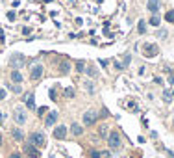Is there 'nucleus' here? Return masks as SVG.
Instances as JSON below:
<instances>
[{
  "instance_id": "nucleus-1",
  "label": "nucleus",
  "mask_w": 174,
  "mask_h": 158,
  "mask_svg": "<svg viewBox=\"0 0 174 158\" xmlns=\"http://www.w3.org/2000/svg\"><path fill=\"white\" fill-rule=\"evenodd\" d=\"M13 121H15L19 127H22L24 123L28 121V112L24 110L22 106H17V108L13 110Z\"/></svg>"
},
{
  "instance_id": "nucleus-2",
  "label": "nucleus",
  "mask_w": 174,
  "mask_h": 158,
  "mask_svg": "<svg viewBox=\"0 0 174 158\" xmlns=\"http://www.w3.org/2000/svg\"><path fill=\"white\" fill-rule=\"evenodd\" d=\"M158 52H159L158 45H154V43H146V45H143V56H146V58H154V56H158Z\"/></svg>"
},
{
  "instance_id": "nucleus-3",
  "label": "nucleus",
  "mask_w": 174,
  "mask_h": 158,
  "mask_svg": "<svg viewBox=\"0 0 174 158\" xmlns=\"http://www.w3.org/2000/svg\"><path fill=\"white\" fill-rule=\"evenodd\" d=\"M28 141L34 143L35 147H43L46 140H44V134H43V132H32V134H30V138H28Z\"/></svg>"
},
{
  "instance_id": "nucleus-4",
  "label": "nucleus",
  "mask_w": 174,
  "mask_h": 158,
  "mask_svg": "<svg viewBox=\"0 0 174 158\" xmlns=\"http://www.w3.org/2000/svg\"><path fill=\"white\" fill-rule=\"evenodd\" d=\"M82 119H83V125H85V127H91V125H94L96 119H98V112H94V110H87Z\"/></svg>"
},
{
  "instance_id": "nucleus-5",
  "label": "nucleus",
  "mask_w": 174,
  "mask_h": 158,
  "mask_svg": "<svg viewBox=\"0 0 174 158\" xmlns=\"http://www.w3.org/2000/svg\"><path fill=\"white\" fill-rule=\"evenodd\" d=\"M108 143H109V149H119L120 147V136H119V132H109V136H108Z\"/></svg>"
},
{
  "instance_id": "nucleus-6",
  "label": "nucleus",
  "mask_w": 174,
  "mask_h": 158,
  "mask_svg": "<svg viewBox=\"0 0 174 158\" xmlns=\"http://www.w3.org/2000/svg\"><path fill=\"white\" fill-rule=\"evenodd\" d=\"M24 63H26V58H24L22 54H13L11 56V65L15 67L17 71H19V67H22Z\"/></svg>"
},
{
  "instance_id": "nucleus-7",
  "label": "nucleus",
  "mask_w": 174,
  "mask_h": 158,
  "mask_svg": "<svg viewBox=\"0 0 174 158\" xmlns=\"http://www.w3.org/2000/svg\"><path fill=\"white\" fill-rule=\"evenodd\" d=\"M41 76H43V65L35 63V65L32 67V71H30V78H32V80H39Z\"/></svg>"
},
{
  "instance_id": "nucleus-8",
  "label": "nucleus",
  "mask_w": 174,
  "mask_h": 158,
  "mask_svg": "<svg viewBox=\"0 0 174 158\" xmlns=\"http://www.w3.org/2000/svg\"><path fill=\"white\" fill-rule=\"evenodd\" d=\"M56 121H58V112H56V110L48 112V116H46V119H44V125H46V127H54Z\"/></svg>"
},
{
  "instance_id": "nucleus-9",
  "label": "nucleus",
  "mask_w": 174,
  "mask_h": 158,
  "mask_svg": "<svg viewBox=\"0 0 174 158\" xmlns=\"http://www.w3.org/2000/svg\"><path fill=\"white\" fill-rule=\"evenodd\" d=\"M54 138H56V140H65V138H67V127H63V125L56 127V128H54Z\"/></svg>"
},
{
  "instance_id": "nucleus-10",
  "label": "nucleus",
  "mask_w": 174,
  "mask_h": 158,
  "mask_svg": "<svg viewBox=\"0 0 174 158\" xmlns=\"http://www.w3.org/2000/svg\"><path fill=\"white\" fill-rule=\"evenodd\" d=\"M146 8H148V11H150V13H158L159 8H161V2H159V0H148Z\"/></svg>"
},
{
  "instance_id": "nucleus-11",
  "label": "nucleus",
  "mask_w": 174,
  "mask_h": 158,
  "mask_svg": "<svg viewBox=\"0 0 174 158\" xmlns=\"http://www.w3.org/2000/svg\"><path fill=\"white\" fill-rule=\"evenodd\" d=\"M24 151H26V154L28 156H32V158H39V151H35V145L34 143H26V147H24Z\"/></svg>"
},
{
  "instance_id": "nucleus-12",
  "label": "nucleus",
  "mask_w": 174,
  "mask_h": 158,
  "mask_svg": "<svg viewBox=\"0 0 174 158\" xmlns=\"http://www.w3.org/2000/svg\"><path fill=\"white\" fill-rule=\"evenodd\" d=\"M58 71H59V75H67V73L70 71V63H69L67 60H63V61L59 63V67H58Z\"/></svg>"
},
{
  "instance_id": "nucleus-13",
  "label": "nucleus",
  "mask_w": 174,
  "mask_h": 158,
  "mask_svg": "<svg viewBox=\"0 0 174 158\" xmlns=\"http://www.w3.org/2000/svg\"><path fill=\"white\" fill-rule=\"evenodd\" d=\"M11 136H13L15 141H22L24 140V132L20 128H11Z\"/></svg>"
},
{
  "instance_id": "nucleus-14",
  "label": "nucleus",
  "mask_w": 174,
  "mask_h": 158,
  "mask_svg": "<svg viewBox=\"0 0 174 158\" xmlns=\"http://www.w3.org/2000/svg\"><path fill=\"white\" fill-rule=\"evenodd\" d=\"M24 99H26V104H28V110H34L35 108V95L34 93H28L26 97H24Z\"/></svg>"
},
{
  "instance_id": "nucleus-15",
  "label": "nucleus",
  "mask_w": 174,
  "mask_h": 158,
  "mask_svg": "<svg viewBox=\"0 0 174 158\" xmlns=\"http://www.w3.org/2000/svg\"><path fill=\"white\" fill-rule=\"evenodd\" d=\"M70 130H72L74 136H82V134H83V128H82V125H78V123H72Z\"/></svg>"
},
{
  "instance_id": "nucleus-16",
  "label": "nucleus",
  "mask_w": 174,
  "mask_h": 158,
  "mask_svg": "<svg viewBox=\"0 0 174 158\" xmlns=\"http://www.w3.org/2000/svg\"><path fill=\"white\" fill-rule=\"evenodd\" d=\"M11 82H15V84H20V82H22V75H20V71L15 69V71L11 73Z\"/></svg>"
},
{
  "instance_id": "nucleus-17",
  "label": "nucleus",
  "mask_w": 174,
  "mask_h": 158,
  "mask_svg": "<svg viewBox=\"0 0 174 158\" xmlns=\"http://www.w3.org/2000/svg\"><path fill=\"white\" fill-rule=\"evenodd\" d=\"M172 95H174L172 89H165V91H163V101H165V102H170V101H172Z\"/></svg>"
},
{
  "instance_id": "nucleus-18",
  "label": "nucleus",
  "mask_w": 174,
  "mask_h": 158,
  "mask_svg": "<svg viewBox=\"0 0 174 158\" xmlns=\"http://www.w3.org/2000/svg\"><path fill=\"white\" fill-rule=\"evenodd\" d=\"M137 32H139V34H144V32H146V22H144V20H139V24H137Z\"/></svg>"
},
{
  "instance_id": "nucleus-19",
  "label": "nucleus",
  "mask_w": 174,
  "mask_h": 158,
  "mask_svg": "<svg viewBox=\"0 0 174 158\" xmlns=\"http://www.w3.org/2000/svg\"><path fill=\"white\" fill-rule=\"evenodd\" d=\"M148 22H150V24H152V26H159V22H161V19H159L158 15H154V17H150V20H148Z\"/></svg>"
},
{
  "instance_id": "nucleus-20",
  "label": "nucleus",
  "mask_w": 174,
  "mask_h": 158,
  "mask_svg": "<svg viewBox=\"0 0 174 158\" xmlns=\"http://www.w3.org/2000/svg\"><path fill=\"white\" fill-rule=\"evenodd\" d=\"M165 20L167 22H174V9H170V11L165 13Z\"/></svg>"
},
{
  "instance_id": "nucleus-21",
  "label": "nucleus",
  "mask_w": 174,
  "mask_h": 158,
  "mask_svg": "<svg viewBox=\"0 0 174 158\" xmlns=\"http://www.w3.org/2000/svg\"><path fill=\"white\" fill-rule=\"evenodd\" d=\"M76 71L78 73H83L85 71V63L83 61H76Z\"/></svg>"
},
{
  "instance_id": "nucleus-22",
  "label": "nucleus",
  "mask_w": 174,
  "mask_h": 158,
  "mask_svg": "<svg viewBox=\"0 0 174 158\" xmlns=\"http://www.w3.org/2000/svg\"><path fill=\"white\" fill-rule=\"evenodd\" d=\"M87 75H89V76H91V78H94V76H96V75H98V71H96V69H94V67H87Z\"/></svg>"
},
{
  "instance_id": "nucleus-23",
  "label": "nucleus",
  "mask_w": 174,
  "mask_h": 158,
  "mask_svg": "<svg viewBox=\"0 0 174 158\" xmlns=\"http://www.w3.org/2000/svg\"><path fill=\"white\" fill-rule=\"evenodd\" d=\"M100 156H102V154L98 152L96 149H91V151H89V158H100Z\"/></svg>"
},
{
  "instance_id": "nucleus-24",
  "label": "nucleus",
  "mask_w": 174,
  "mask_h": 158,
  "mask_svg": "<svg viewBox=\"0 0 174 158\" xmlns=\"http://www.w3.org/2000/svg\"><path fill=\"white\" fill-rule=\"evenodd\" d=\"M106 132H108V127H106V125H102V127H100V130H98V134H100L102 138H106V136H109V134H106Z\"/></svg>"
},
{
  "instance_id": "nucleus-25",
  "label": "nucleus",
  "mask_w": 174,
  "mask_h": 158,
  "mask_svg": "<svg viewBox=\"0 0 174 158\" xmlns=\"http://www.w3.org/2000/svg\"><path fill=\"white\" fill-rule=\"evenodd\" d=\"M65 97H67V99L74 97V89H72V87H67V89H65Z\"/></svg>"
},
{
  "instance_id": "nucleus-26",
  "label": "nucleus",
  "mask_w": 174,
  "mask_h": 158,
  "mask_svg": "<svg viewBox=\"0 0 174 158\" xmlns=\"http://www.w3.org/2000/svg\"><path fill=\"white\" fill-rule=\"evenodd\" d=\"M46 112H48V108H46V106H41V108L37 110V114H39V117H43V116L46 114Z\"/></svg>"
},
{
  "instance_id": "nucleus-27",
  "label": "nucleus",
  "mask_w": 174,
  "mask_h": 158,
  "mask_svg": "<svg viewBox=\"0 0 174 158\" xmlns=\"http://www.w3.org/2000/svg\"><path fill=\"white\" fill-rule=\"evenodd\" d=\"M85 89H87L89 93H94V86H93L91 82H85Z\"/></svg>"
},
{
  "instance_id": "nucleus-28",
  "label": "nucleus",
  "mask_w": 174,
  "mask_h": 158,
  "mask_svg": "<svg viewBox=\"0 0 174 158\" xmlns=\"http://www.w3.org/2000/svg\"><path fill=\"white\" fill-rule=\"evenodd\" d=\"M11 89H13V93H20V91H22V87H20L19 84H15V86H13Z\"/></svg>"
},
{
  "instance_id": "nucleus-29",
  "label": "nucleus",
  "mask_w": 174,
  "mask_h": 158,
  "mask_svg": "<svg viewBox=\"0 0 174 158\" xmlns=\"http://www.w3.org/2000/svg\"><path fill=\"white\" fill-rule=\"evenodd\" d=\"M128 108H130L132 112H139V108L135 106V102H130V104H128Z\"/></svg>"
},
{
  "instance_id": "nucleus-30",
  "label": "nucleus",
  "mask_w": 174,
  "mask_h": 158,
  "mask_svg": "<svg viewBox=\"0 0 174 158\" xmlns=\"http://www.w3.org/2000/svg\"><path fill=\"white\" fill-rule=\"evenodd\" d=\"M15 17H17L15 11H8V19H9V20H15Z\"/></svg>"
},
{
  "instance_id": "nucleus-31",
  "label": "nucleus",
  "mask_w": 174,
  "mask_h": 158,
  "mask_svg": "<svg viewBox=\"0 0 174 158\" xmlns=\"http://www.w3.org/2000/svg\"><path fill=\"white\" fill-rule=\"evenodd\" d=\"M50 99H52V101H56V99H58V97H56V89H54V87L50 89Z\"/></svg>"
},
{
  "instance_id": "nucleus-32",
  "label": "nucleus",
  "mask_w": 174,
  "mask_h": 158,
  "mask_svg": "<svg viewBox=\"0 0 174 158\" xmlns=\"http://www.w3.org/2000/svg\"><path fill=\"white\" fill-rule=\"evenodd\" d=\"M6 99V89H0V101Z\"/></svg>"
},
{
  "instance_id": "nucleus-33",
  "label": "nucleus",
  "mask_w": 174,
  "mask_h": 158,
  "mask_svg": "<svg viewBox=\"0 0 174 158\" xmlns=\"http://www.w3.org/2000/svg\"><path fill=\"white\" fill-rule=\"evenodd\" d=\"M158 35H159V37H167V32H165V30H159Z\"/></svg>"
},
{
  "instance_id": "nucleus-34",
  "label": "nucleus",
  "mask_w": 174,
  "mask_h": 158,
  "mask_svg": "<svg viewBox=\"0 0 174 158\" xmlns=\"http://www.w3.org/2000/svg\"><path fill=\"white\" fill-rule=\"evenodd\" d=\"M22 34H24V35H28V34H30V28H28V26H24V28H22Z\"/></svg>"
},
{
  "instance_id": "nucleus-35",
  "label": "nucleus",
  "mask_w": 174,
  "mask_h": 158,
  "mask_svg": "<svg viewBox=\"0 0 174 158\" xmlns=\"http://www.w3.org/2000/svg\"><path fill=\"white\" fill-rule=\"evenodd\" d=\"M169 82H170V84H174V75H170V76H169Z\"/></svg>"
},
{
  "instance_id": "nucleus-36",
  "label": "nucleus",
  "mask_w": 174,
  "mask_h": 158,
  "mask_svg": "<svg viewBox=\"0 0 174 158\" xmlns=\"http://www.w3.org/2000/svg\"><path fill=\"white\" fill-rule=\"evenodd\" d=\"M11 158H20V154H19V152H13V154H11Z\"/></svg>"
},
{
  "instance_id": "nucleus-37",
  "label": "nucleus",
  "mask_w": 174,
  "mask_h": 158,
  "mask_svg": "<svg viewBox=\"0 0 174 158\" xmlns=\"http://www.w3.org/2000/svg\"><path fill=\"white\" fill-rule=\"evenodd\" d=\"M102 156H104V158H111V154H109V152H102Z\"/></svg>"
},
{
  "instance_id": "nucleus-38",
  "label": "nucleus",
  "mask_w": 174,
  "mask_h": 158,
  "mask_svg": "<svg viewBox=\"0 0 174 158\" xmlns=\"http://www.w3.org/2000/svg\"><path fill=\"white\" fill-rule=\"evenodd\" d=\"M4 123V116H2V112H0V125Z\"/></svg>"
},
{
  "instance_id": "nucleus-39",
  "label": "nucleus",
  "mask_w": 174,
  "mask_h": 158,
  "mask_svg": "<svg viewBox=\"0 0 174 158\" xmlns=\"http://www.w3.org/2000/svg\"><path fill=\"white\" fill-rule=\"evenodd\" d=\"M132 158H141V154H139V152H137V154H133V156H132Z\"/></svg>"
},
{
  "instance_id": "nucleus-40",
  "label": "nucleus",
  "mask_w": 174,
  "mask_h": 158,
  "mask_svg": "<svg viewBox=\"0 0 174 158\" xmlns=\"http://www.w3.org/2000/svg\"><path fill=\"white\" fill-rule=\"evenodd\" d=\"M0 143H2V136H0Z\"/></svg>"
}]
</instances>
